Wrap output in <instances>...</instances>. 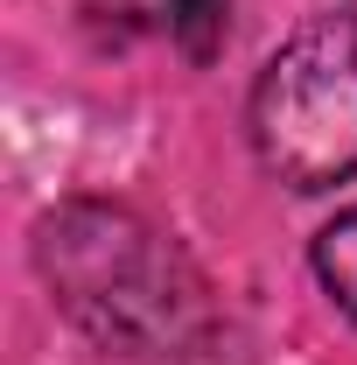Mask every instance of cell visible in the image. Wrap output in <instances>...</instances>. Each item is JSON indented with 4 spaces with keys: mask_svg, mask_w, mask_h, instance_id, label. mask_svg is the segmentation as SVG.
<instances>
[{
    "mask_svg": "<svg viewBox=\"0 0 357 365\" xmlns=\"http://www.w3.org/2000/svg\"><path fill=\"white\" fill-rule=\"evenodd\" d=\"M43 274L56 302L85 323L98 344L127 351V359L176 365L211 337V309H203V281L182 267V253L147 232L127 211L105 204H70L56 211L36 239Z\"/></svg>",
    "mask_w": 357,
    "mask_h": 365,
    "instance_id": "cell-1",
    "label": "cell"
},
{
    "mask_svg": "<svg viewBox=\"0 0 357 365\" xmlns=\"http://www.w3.org/2000/svg\"><path fill=\"white\" fill-rule=\"evenodd\" d=\"M252 148L294 190H329L357 169V14L302 29L260 71Z\"/></svg>",
    "mask_w": 357,
    "mask_h": 365,
    "instance_id": "cell-2",
    "label": "cell"
},
{
    "mask_svg": "<svg viewBox=\"0 0 357 365\" xmlns=\"http://www.w3.org/2000/svg\"><path fill=\"white\" fill-rule=\"evenodd\" d=\"M315 274H322V288L357 317V211H343L336 225H322V239H315Z\"/></svg>",
    "mask_w": 357,
    "mask_h": 365,
    "instance_id": "cell-3",
    "label": "cell"
},
{
    "mask_svg": "<svg viewBox=\"0 0 357 365\" xmlns=\"http://www.w3.org/2000/svg\"><path fill=\"white\" fill-rule=\"evenodd\" d=\"M161 7V29L182 43V56H196V63H211L224 43V0H154Z\"/></svg>",
    "mask_w": 357,
    "mask_h": 365,
    "instance_id": "cell-4",
    "label": "cell"
}]
</instances>
